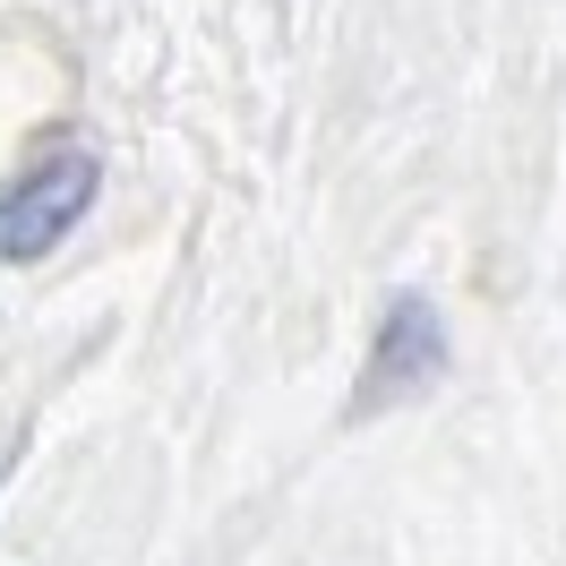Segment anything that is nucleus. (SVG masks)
I'll return each mask as SVG.
<instances>
[{
  "label": "nucleus",
  "instance_id": "obj_1",
  "mask_svg": "<svg viewBox=\"0 0 566 566\" xmlns=\"http://www.w3.org/2000/svg\"><path fill=\"white\" fill-rule=\"evenodd\" d=\"M438 369H447V326H438V310H429L421 292H403V301H387V318H378V344H369V369H360V387H353V412H387L403 395H421Z\"/></svg>",
  "mask_w": 566,
  "mask_h": 566
},
{
  "label": "nucleus",
  "instance_id": "obj_2",
  "mask_svg": "<svg viewBox=\"0 0 566 566\" xmlns=\"http://www.w3.org/2000/svg\"><path fill=\"white\" fill-rule=\"evenodd\" d=\"M86 198H95V164H86V155H61V164H43L35 180H18V189L0 198V258H43V249L86 214Z\"/></svg>",
  "mask_w": 566,
  "mask_h": 566
}]
</instances>
